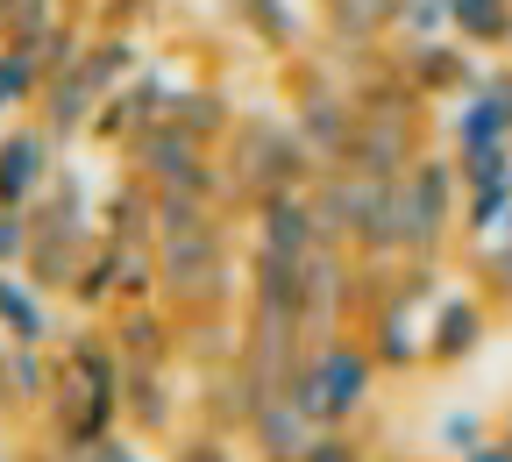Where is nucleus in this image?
I'll list each match as a JSON object with an SVG mask.
<instances>
[{
    "label": "nucleus",
    "mask_w": 512,
    "mask_h": 462,
    "mask_svg": "<svg viewBox=\"0 0 512 462\" xmlns=\"http://www.w3.org/2000/svg\"><path fill=\"white\" fill-rule=\"evenodd\" d=\"M292 128H299V143H306L320 164H342V150H349V136H356L349 72H335L328 57H299V64H292Z\"/></svg>",
    "instance_id": "39448f33"
},
{
    "label": "nucleus",
    "mask_w": 512,
    "mask_h": 462,
    "mask_svg": "<svg viewBox=\"0 0 512 462\" xmlns=\"http://www.w3.org/2000/svg\"><path fill=\"white\" fill-rule=\"evenodd\" d=\"M164 121H178V128H192L200 143H228V128H235V107L214 93V86H185V93H171V114Z\"/></svg>",
    "instance_id": "5701e85b"
},
{
    "label": "nucleus",
    "mask_w": 512,
    "mask_h": 462,
    "mask_svg": "<svg viewBox=\"0 0 512 462\" xmlns=\"http://www.w3.org/2000/svg\"><path fill=\"white\" fill-rule=\"evenodd\" d=\"M143 64H150V50H143V36H136V29L100 22V29H93V50H86V64H79V72H86L100 93H121L128 79L143 72Z\"/></svg>",
    "instance_id": "a211bd4d"
},
{
    "label": "nucleus",
    "mask_w": 512,
    "mask_h": 462,
    "mask_svg": "<svg viewBox=\"0 0 512 462\" xmlns=\"http://www.w3.org/2000/svg\"><path fill=\"white\" fill-rule=\"evenodd\" d=\"M434 441H441L448 455H470L477 441H491V420H484V413H470V406H448V413H441V427H434Z\"/></svg>",
    "instance_id": "7c9ffc66"
},
{
    "label": "nucleus",
    "mask_w": 512,
    "mask_h": 462,
    "mask_svg": "<svg viewBox=\"0 0 512 462\" xmlns=\"http://www.w3.org/2000/svg\"><path fill=\"white\" fill-rule=\"evenodd\" d=\"M8 8H15V0H0V22H8Z\"/></svg>",
    "instance_id": "ea45409f"
},
{
    "label": "nucleus",
    "mask_w": 512,
    "mask_h": 462,
    "mask_svg": "<svg viewBox=\"0 0 512 462\" xmlns=\"http://www.w3.org/2000/svg\"><path fill=\"white\" fill-rule=\"evenodd\" d=\"M505 50H512V43H505Z\"/></svg>",
    "instance_id": "79ce46f5"
},
{
    "label": "nucleus",
    "mask_w": 512,
    "mask_h": 462,
    "mask_svg": "<svg viewBox=\"0 0 512 462\" xmlns=\"http://www.w3.org/2000/svg\"><path fill=\"white\" fill-rule=\"evenodd\" d=\"M242 434H249L256 462H299V455H306V441H313V420H306L292 399H271V406L256 413Z\"/></svg>",
    "instance_id": "aec40b11"
},
{
    "label": "nucleus",
    "mask_w": 512,
    "mask_h": 462,
    "mask_svg": "<svg viewBox=\"0 0 512 462\" xmlns=\"http://www.w3.org/2000/svg\"><path fill=\"white\" fill-rule=\"evenodd\" d=\"M36 249V214L29 207H0V271H22Z\"/></svg>",
    "instance_id": "c756f323"
},
{
    "label": "nucleus",
    "mask_w": 512,
    "mask_h": 462,
    "mask_svg": "<svg viewBox=\"0 0 512 462\" xmlns=\"http://www.w3.org/2000/svg\"><path fill=\"white\" fill-rule=\"evenodd\" d=\"M64 15H72L64 0H15L8 22H0V43H8V50H36V43H43Z\"/></svg>",
    "instance_id": "bb28decb"
},
{
    "label": "nucleus",
    "mask_w": 512,
    "mask_h": 462,
    "mask_svg": "<svg viewBox=\"0 0 512 462\" xmlns=\"http://www.w3.org/2000/svg\"><path fill=\"white\" fill-rule=\"evenodd\" d=\"M498 235H512V207H505V221H498Z\"/></svg>",
    "instance_id": "58836bf2"
},
{
    "label": "nucleus",
    "mask_w": 512,
    "mask_h": 462,
    "mask_svg": "<svg viewBox=\"0 0 512 462\" xmlns=\"http://www.w3.org/2000/svg\"><path fill=\"white\" fill-rule=\"evenodd\" d=\"M0 327H8V342H36V349L57 342L50 306H43V285L29 271H0Z\"/></svg>",
    "instance_id": "6ab92c4d"
},
{
    "label": "nucleus",
    "mask_w": 512,
    "mask_h": 462,
    "mask_svg": "<svg viewBox=\"0 0 512 462\" xmlns=\"http://www.w3.org/2000/svg\"><path fill=\"white\" fill-rule=\"evenodd\" d=\"M420 114H377V107H356V136L342 150V171H363V178H406L420 164Z\"/></svg>",
    "instance_id": "6e6552de"
},
{
    "label": "nucleus",
    "mask_w": 512,
    "mask_h": 462,
    "mask_svg": "<svg viewBox=\"0 0 512 462\" xmlns=\"http://www.w3.org/2000/svg\"><path fill=\"white\" fill-rule=\"evenodd\" d=\"M392 299H406V306H441V299H448V285H441V256H406L399 278H392Z\"/></svg>",
    "instance_id": "c85d7f7f"
},
{
    "label": "nucleus",
    "mask_w": 512,
    "mask_h": 462,
    "mask_svg": "<svg viewBox=\"0 0 512 462\" xmlns=\"http://www.w3.org/2000/svg\"><path fill=\"white\" fill-rule=\"evenodd\" d=\"M107 335L128 363H171L178 356V313H164V299H121Z\"/></svg>",
    "instance_id": "4468645a"
},
{
    "label": "nucleus",
    "mask_w": 512,
    "mask_h": 462,
    "mask_svg": "<svg viewBox=\"0 0 512 462\" xmlns=\"http://www.w3.org/2000/svg\"><path fill=\"white\" fill-rule=\"evenodd\" d=\"M79 263H86V249L79 242H57V235H36V249H29V263L22 271L43 285V292H72V278H79Z\"/></svg>",
    "instance_id": "a878e982"
},
{
    "label": "nucleus",
    "mask_w": 512,
    "mask_h": 462,
    "mask_svg": "<svg viewBox=\"0 0 512 462\" xmlns=\"http://www.w3.org/2000/svg\"><path fill=\"white\" fill-rule=\"evenodd\" d=\"M100 100H107V93H100L86 72H64V79H50V86H43V100H36V121L50 128V143L64 150L72 136H86V128H93Z\"/></svg>",
    "instance_id": "f3484780"
},
{
    "label": "nucleus",
    "mask_w": 512,
    "mask_h": 462,
    "mask_svg": "<svg viewBox=\"0 0 512 462\" xmlns=\"http://www.w3.org/2000/svg\"><path fill=\"white\" fill-rule=\"evenodd\" d=\"M456 462H505V448H498V434H491V441H477V448H470V455H456Z\"/></svg>",
    "instance_id": "c9c22d12"
},
{
    "label": "nucleus",
    "mask_w": 512,
    "mask_h": 462,
    "mask_svg": "<svg viewBox=\"0 0 512 462\" xmlns=\"http://www.w3.org/2000/svg\"><path fill=\"white\" fill-rule=\"evenodd\" d=\"M121 164L136 171V178H150L157 192H200V200H221V150L214 143H200L192 128H178V121H150V128H136V136L121 143Z\"/></svg>",
    "instance_id": "20e7f679"
},
{
    "label": "nucleus",
    "mask_w": 512,
    "mask_h": 462,
    "mask_svg": "<svg viewBox=\"0 0 512 462\" xmlns=\"http://www.w3.org/2000/svg\"><path fill=\"white\" fill-rule=\"evenodd\" d=\"M50 462H57V455H50Z\"/></svg>",
    "instance_id": "37998d69"
},
{
    "label": "nucleus",
    "mask_w": 512,
    "mask_h": 462,
    "mask_svg": "<svg viewBox=\"0 0 512 462\" xmlns=\"http://www.w3.org/2000/svg\"><path fill=\"white\" fill-rule=\"evenodd\" d=\"M491 335V299L484 292H448L427 320V370H463Z\"/></svg>",
    "instance_id": "9d476101"
},
{
    "label": "nucleus",
    "mask_w": 512,
    "mask_h": 462,
    "mask_svg": "<svg viewBox=\"0 0 512 462\" xmlns=\"http://www.w3.org/2000/svg\"><path fill=\"white\" fill-rule=\"evenodd\" d=\"M57 455V448H50ZM57 462H143L136 455V434H100V441H86V448H64Z\"/></svg>",
    "instance_id": "f704fd0d"
},
{
    "label": "nucleus",
    "mask_w": 512,
    "mask_h": 462,
    "mask_svg": "<svg viewBox=\"0 0 512 462\" xmlns=\"http://www.w3.org/2000/svg\"><path fill=\"white\" fill-rule=\"evenodd\" d=\"M235 22L264 43L271 57H292V50H299V15H292V0H235Z\"/></svg>",
    "instance_id": "b1692460"
},
{
    "label": "nucleus",
    "mask_w": 512,
    "mask_h": 462,
    "mask_svg": "<svg viewBox=\"0 0 512 462\" xmlns=\"http://www.w3.org/2000/svg\"><path fill=\"white\" fill-rule=\"evenodd\" d=\"M8 114H15V100H8V86H0V121H8Z\"/></svg>",
    "instance_id": "4c0bfd02"
},
{
    "label": "nucleus",
    "mask_w": 512,
    "mask_h": 462,
    "mask_svg": "<svg viewBox=\"0 0 512 462\" xmlns=\"http://www.w3.org/2000/svg\"><path fill=\"white\" fill-rule=\"evenodd\" d=\"M392 64L406 72V86L420 100H463V93H484L491 86V64L470 57L463 36H434V43H384Z\"/></svg>",
    "instance_id": "0eeeda50"
},
{
    "label": "nucleus",
    "mask_w": 512,
    "mask_h": 462,
    "mask_svg": "<svg viewBox=\"0 0 512 462\" xmlns=\"http://www.w3.org/2000/svg\"><path fill=\"white\" fill-rule=\"evenodd\" d=\"M299 462H370V448H363V434H349V427H313V441H306Z\"/></svg>",
    "instance_id": "72a5a7b5"
},
{
    "label": "nucleus",
    "mask_w": 512,
    "mask_h": 462,
    "mask_svg": "<svg viewBox=\"0 0 512 462\" xmlns=\"http://www.w3.org/2000/svg\"><path fill=\"white\" fill-rule=\"evenodd\" d=\"M72 299L79 313H114L121 306V256H114V242L100 235L93 249H86V263H79V278H72Z\"/></svg>",
    "instance_id": "4be33fe9"
},
{
    "label": "nucleus",
    "mask_w": 512,
    "mask_h": 462,
    "mask_svg": "<svg viewBox=\"0 0 512 462\" xmlns=\"http://www.w3.org/2000/svg\"><path fill=\"white\" fill-rule=\"evenodd\" d=\"M0 356H8V327H0Z\"/></svg>",
    "instance_id": "a19ab883"
},
{
    "label": "nucleus",
    "mask_w": 512,
    "mask_h": 462,
    "mask_svg": "<svg viewBox=\"0 0 512 462\" xmlns=\"http://www.w3.org/2000/svg\"><path fill=\"white\" fill-rule=\"evenodd\" d=\"M157 263H164V306L178 313V320H192V313H221L228 299H235V263H228V235H221V221L207 214V221H192V228H171V235H157Z\"/></svg>",
    "instance_id": "f03ea898"
},
{
    "label": "nucleus",
    "mask_w": 512,
    "mask_h": 462,
    "mask_svg": "<svg viewBox=\"0 0 512 462\" xmlns=\"http://www.w3.org/2000/svg\"><path fill=\"white\" fill-rule=\"evenodd\" d=\"M434 36H456V8L448 0H399L392 43H434Z\"/></svg>",
    "instance_id": "cd10ccee"
},
{
    "label": "nucleus",
    "mask_w": 512,
    "mask_h": 462,
    "mask_svg": "<svg viewBox=\"0 0 512 462\" xmlns=\"http://www.w3.org/2000/svg\"><path fill=\"white\" fill-rule=\"evenodd\" d=\"M456 8V36L470 50H505L512 43V0H448Z\"/></svg>",
    "instance_id": "393cba45"
},
{
    "label": "nucleus",
    "mask_w": 512,
    "mask_h": 462,
    "mask_svg": "<svg viewBox=\"0 0 512 462\" xmlns=\"http://www.w3.org/2000/svg\"><path fill=\"white\" fill-rule=\"evenodd\" d=\"M57 391V356L36 342H8L0 356V413H43Z\"/></svg>",
    "instance_id": "2eb2a0df"
},
{
    "label": "nucleus",
    "mask_w": 512,
    "mask_h": 462,
    "mask_svg": "<svg viewBox=\"0 0 512 462\" xmlns=\"http://www.w3.org/2000/svg\"><path fill=\"white\" fill-rule=\"evenodd\" d=\"M313 377H320V427H349L370 413V391H377V356L363 335H328V342H313Z\"/></svg>",
    "instance_id": "423d86ee"
},
{
    "label": "nucleus",
    "mask_w": 512,
    "mask_h": 462,
    "mask_svg": "<svg viewBox=\"0 0 512 462\" xmlns=\"http://www.w3.org/2000/svg\"><path fill=\"white\" fill-rule=\"evenodd\" d=\"M320 242H328V228H320L313 185H306V192H271V200H256V249H271V256H313Z\"/></svg>",
    "instance_id": "9b49d317"
},
{
    "label": "nucleus",
    "mask_w": 512,
    "mask_h": 462,
    "mask_svg": "<svg viewBox=\"0 0 512 462\" xmlns=\"http://www.w3.org/2000/svg\"><path fill=\"white\" fill-rule=\"evenodd\" d=\"M100 221H107L114 242H157V185L128 171V178L114 185V200H107Z\"/></svg>",
    "instance_id": "412c9836"
},
{
    "label": "nucleus",
    "mask_w": 512,
    "mask_h": 462,
    "mask_svg": "<svg viewBox=\"0 0 512 462\" xmlns=\"http://www.w3.org/2000/svg\"><path fill=\"white\" fill-rule=\"evenodd\" d=\"M477 292L498 306V299H512V235H498V242H484V256H477Z\"/></svg>",
    "instance_id": "473e14b6"
},
{
    "label": "nucleus",
    "mask_w": 512,
    "mask_h": 462,
    "mask_svg": "<svg viewBox=\"0 0 512 462\" xmlns=\"http://www.w3.org/2000/svg\"><path fill=\"white\" fill-rule=\"evenodd\" d=\"M320 171V164L306 143H299V128H292V114L278 121V114H249V121H235L228 128V143H221V200H271V192H306Z\"/></svg>",
    "instance_id": "f257e3e1"
},
{
    "label": "nucleus",
    "mask_w": 512,
    "mask_h": 462,
    "mask_svg": "<svg viewBox=\"0 0 512 462\" xmlns=\"http://www.w3.org/2000/svg\"><path fill=\"white\" fill-rule=\"evenodd\" d=\"M363 342H370L377 370H420V363H427V320H420V306H406V299L384 292V299L370 306Z\"/></svg>",
    "instance_id": "ddd939ff"
},
{
    "label": "nucleus",
    "mask_w": 512,
    "mask_h": 462,
    "mask_svg": "<svg viewBox=\"0 0 512 462\" xmlns=\"http://www.w3.org/2000/svg\"><path fill=\"white\" fill-rule=\"evenodd\" d=\"M171 462H235L228 448V427H192V434H171Z\"/></svg>",
    "instance_id": "2f4dec72"
},
{
    "label": "nucleus",
    "mask_w": 512,
    "mask_h": 462,
    "mask_svg": "<svg viewBox=\"0 0 512 462\" xmlns=\"http://www.w3.org/2000/svg\"><path fill=\"white\" fill-rule=\"evenodd\" d=\"M57 178V143L43 121L0 128V207H36L43 185Z\"/></svg>",
    "instance_id": "1a4fd4ad"
},
{
    "label": "nucleus",
    "mask_w": 512,
    "mask_h": 462,
    "mask_svg": "<svg viewBox=\"0 0 512 462\" xmlns=\"http://www.w3.org/2000/svg\"><path fill=\"white\" fill-rule=\"evenodd\" d=\"M463 157L427 150L399 178V256H441L448 235H463Z\"/></svg>",
    "instance_id": "7ed1b4c3"
},
{
    "label": "nucleus",
    "mask_w": 512,
    "mask_h": 462,
    "mask_svg": "<svg viewBox=\"0 0 512 462\" xmlns=\"http://www.w3.org/2000/svg\"><path fill=\"white\" fill-rule=\"evenodd\" d=\"M498 448H505V462H512V427H498Z\"/></svg>",
    "instance_id": "e433bc0d"
},
{
    "label": "nucleus",
    "mask_w": 512,
    "mask_h": 462,
    "mask_svg": "<svg viewBox=\"0 0 512 462\" xmlns=\"http://www.w3.org/2000/svg\"><path fill=\"white\" fill-rule=\"evenodd\" d=\"M121 420L136 441H157L178 427V391H171V363H128L121 370Z\"/></svg>",
    "instance_id": "f8f14e48"
},
{
    "label": "nucleus",
    "mask_w": 512,
    "mask_h": 462,
    "mask_svg": "<svg viewBox=\"0 0 512 462\" xmlns=\"http://www.w3.org/2000/svg\"><path fill=\"white\" fill-rule=\"evenodd\" d=\"M392 15H399V0H320L328 50H384L392 43Z\"/></svg>",
    "instance_id": "dca6fc26"
}]
</instances>
